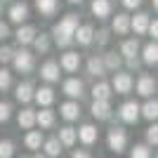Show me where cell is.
Returning <instances> with one entry per match:
<instances>
[{
	"mask_svg": "<svg viewBox=\"0 0 158 158\" xmlns=\"http://www.w3.org/2000/svg\"><path fill=\"white\" fill-rule=\"evenodd\" d=\"M78 28V14H66L59 24H54L52 28V35H54V43L59 47H69L73 43V33Z\"/></svg>",
	"mask_w": 158,
	"mask_h": 158,
	"instance_id": "6da1fadb",
	"label": "cell"
},
{
	"mask_svg": "<svg viewBox=\"0 0 158 158\" xmlns=\"http://www.w3.org/2000/svg\"><path fill=\"white\" fill-rule=\"evenodd\" d=\"M12 66H14V71H17V73H31L33 66H35L33 52H28V50H19V52H14Z\"/></svg>",
	"mask_w": 158,
	"mask_h": 158,
	"instance_id": "7a4b0ae2",
	"label": "cell"
},
{
	"mask_svg": "<svg viewBox=\"0 0 158 158\" xmlns=\"http://www.w3.org/2000/svg\"><path fill=\"white\" fill-rule=\"evenodd\" d=\"M127 146V132L123 127H111L109 130V149L113 153H123Z\"/></svg>",
	"mask_w": 158,
	"mask_h": 158,
	"instance_id": "3957f363",
	"label": "cell"
},
{
	"mask_svg": "<svg viewBox=\"0 0 158 158\" xmlns=\"http://www.w3.org/2000/svg\"><path fill=\"white\" fill-rule=\"evenodd\" d=\"M132 87H135V80H132L130 73H120V71L113 73L111 90H113L116 94H127V92H132Z\"/></svg>",
	"mask_w": 158,
	"mask_h": 158,
	"instance_id": "277c9868",
	"label": "cell"
},
{
	"mask_svg": "<svg viewBox=\"0 0 158 158\" xmlns=\"http://www.w3.org/2000/svg\"><path fill=\"white\" fill-rule=\"evenodd\" d=\"M153 92H156V80H153V76H149V73H142L137 78V94H142V97L151 99Z\"/></svg>",
	"mask_w": 158,
	"mask_h": 158,
	"instance_id": "5b68a950",
	"label": "cell"
},
{
	"mask_svg": "<svg viewBox=\"0 0 158 158\" xmlns=\"http://www.w3.org/2000/svg\"><path fill=\"white\" fill-rule=\"evenodd\" d=\"M118 116H120V120L123 123H137V118H139V104L137 102H125V104H120V109H118Z\"/></svg>",
	"mask_w": 158,
	"mask_h": 158,
	"instance_id": "8992f818",
	"label": "cell"
},
{
	"mask_svg": "<svg viewBox=\"0 0 158 158\" xmlns=\"http://www.w3.org/2000/svg\"><path fill=\"white\" fill-rule=\"evenodd\" d=\"M61 90H64V94H69L71 99H80L83 94H85V85H83V80H80V78H69V80H64Z\"/></svg>",
	"mask_w": 158,
	"mask_h": 158,
	"instance_id": "52a82bcc",
	"label": "cell"
},
{
	"mask_svg": "<svg viewBox=\"0 0 158 158\" xmlns=\"http://www.w3.org/2000/svg\"><path fill=\"white\" fill-rule=\"evenodd\" d=\"M61 69H59V64L54 59H50V61H45V64L40 66V78L45 80V83H57L59 80V76H61Z\"/></svg>",
	"mask_w": 158,
	"mask_h": 158,
	"instance_id": "ba28073f",
	"label": "cell"
},
{
	"mask_svg": "<svg viewBox=\"0 0 158 158\" xmlns=\"http://www.w3.org/2000/svg\"><path fill=\"white\" fill-rule=\"evenodd\" d=\"M7 17H10L12 24H19V26H21V24L28 19V5H26V2H14V5L10 7Z\"/></svg>",
	"mask_w": 158,
	"mask_h": 158,
	"instance_id": "9c48e42d",
	"label": "cell"
},
{
	"mask_svg": "<svg viewBox=\"0 0 158 158\" xmlns=\"http://www.w3.org/2000/svg\"><path fill=\"white\" fill-rule=\"evenodd\" d=\"M59 69H64L69 73H76L80 69V54L78 52H64L59 59Z\"/></svg>",
	"mask_w": 158,
	"mask_h": 158,
	"instance_id": "30bf717a",
	"label": "cell"
},
{
	"mask_svg": "<svg viewBox=\"0 0 158 158\" xmlns=\"http://www.w3.org/2000/svg\"><path fill=\"white\" fill-rule=\"evenodd\" d=\"M92 38H94V28L90 26V24L78 26V28H76V33H73V40H76L78 45H83V47L90 45V43H92Z\"/></svg>",
	"mask_w": 158,
	"mask_h": 158,
	"instance_id": "8fae6325",
	"label": "cell"
},
{
	"mask_svg": "<svg viewBox=\"0 0 158 158\" xmlns=\"http://www.w3.org/2000/svg\"><path fill=\"white\" fill-rule=\"evenodd\" d=\"M35 35H38V31H35V26H31V24L19 26V28H17V33H14V38H17L19 45H31Z\"/></svg>",
	"mask_w": 158,
	"mask_h": 158,
	"instance_id": "7c38bea8",
	"label": "cell"
},
{
	"mask_svg": "<svg viewBox=\"0 0 158 158\" xmlns=\"http://www.w3.org/2000/svg\"><path fill=\"white\" fill-rule=\"evenodd\" d=\"M149 21H151V19H149V14H144V12L135 14V17H130V31H135L137 35H144Z\"/></svg>",
	"mask_w": 158,
	"mask_h": 158,
	"instance_id": "4fadbf2b",
	"label": "cell"
},
{
	"mask_svg": "<svg viewBox=\"0 0 158 158\" xmlns=\"http://www.w3.org/2000/svg\"><path fill=\"white\" fill-rule=\"evenodd\" d=\"M76 137H78L83 144L90 146V144L97 142V127L90 125V123H87V125H80V130H76Z\"/></svg>",
	"mask_w": 158,
	"mask_h": 158,
	"instance_id": "5bb4252c",
	"label": "cell"
},
{
	"mask_svg": "<svg viewBox=\"0 0 158 158\" xmlns=\"http://www.w3.org/2000/svg\"><path fill=\"white\" fill-rule=\"evenodd\" d=\"M33 99H35L40 106H45V109H47V106L54 102V90H52V87H47V85L38 87V90H33Z\"/></svg>",
	"mask_w": 158,
	"mask_h": 158,
	"instance_id": "9a60e30c",
	"label": "cell"
},
{
	"mask_svg": "<svg viewBox=\"0 0 158 158\" xmlns=\"http://www.w3.org/2000/svg\"><path fill=\"white\" fill-rule=\"evenodd\" d=\"M14 97H17V102H19V104H28V102L33 99V85L28 83V80L19 83V85H17V90H14Z\"/></svg>",
	"mask_w": 158,
	"mask_h": 158,
	"instance_id": "2e32d148",
	"label": "cell"
},
{
	"mask_svg": "<svg viewBox=\"0 0 158 158\" xmlns=\"http://www.w3.org/2000/svg\"><path fill=\"white\" fill-rule=\"evenodd\" d=\"M90 111H92V116L97 120H109L111 118V104H109V102H92Z\"/></svg>",
	"mask_w": 158,
	"mask_h": 158,
	"instance_id": "e0dca14e",
	"label": "cell"
},
{
	"mask_svg": "<svg viewBox=\"0 0 158 158\" xmlns=\"http://www.w3.org/2000/svg\"><path fill=\"white\" fill-rule=\"evenodd\" d=\"M59 113L64 120H78L80 118V106L78 102H66V104L59 106Z\"/></svg>",
	"mask_w": 158,
	"mask_h": 158,
	"instance_id": "ac0fdd59",
	"label": "cell"
},
{
	"mask_svg": "<svg viewBox=\"0 0 158 158\" xmlns=\"http://www.w3.org/2000/svg\"><path fill=\"white\" fill-rule=\"evenodd\" d=\"M43 132L40 130H28L26 137H24V144H26V149H31V151H38L40 146H43Z\"/></svg>",
	"mask_w": 158,
	"mask_h": 158,
	"instance_id": "d6986e66",
	"label": "cell"
},
{
	"mask_svg": "<svg viewBox=\"0 0 158 158\" xmlns=\"http://www.w3.org/2000/svg\"><path fill=\"white\" fill-rule=\"evenodd\" d=\"M92 14L97 19L111 17V0H92Z\"/></svg>",
	"mask_w": 158,
	"mask_h": 158,
	"instance_id": "ffe728a7",
	"label": "cell"
},
{
	"mask_svg": "<svg viewBox=\"0 0 158 158\" xmlns=\"http://www.w3.org/2000/svg\"><path fill=\"white\" fill-rule=\"evenodd\" d=\"M142 61L149 64V66L158 64V45H156V40L149 43V45H144V50H142Z\"/></svg>",
	"mask_w": 158,
	"mask_h": 158,
	"instance_id": "44dd1931",
	"label": "cell"
},
{
	"mask_svg": "<svg viewBox=\"0 0 158 158\" xmlns=\"http://www.w3.org/2000/svg\"><path fill=\"white\" fill-rule=\"evenodd\" d=\"M139 116H144L146 120H156L158 118V102L156 99H146L144 104L139 106Z\"/></svg>",
	"mask_w": 158,
	"mask_h": 158,
	"instance_id": "7402d4cb",
	"label": "cell"
},
{
	"mask_svg": "<svg viewBox=\"0 0 158 158\" xmlns=\"http://www.w3.org/2000/svg\"><path fill=\"white\" fill-rule=\"evenodd\" d=\"M35 10H38L43 17H52V14L59 10V0H35Z\"/></svg>",
	"mask_w": 158,
	"mask_h": 158,
	"instance_id": "603a6c76",
	"label": "cell"
},
{
	"mask_svg": "<svg viewBox=\"0 0 158 158\" xmlns=\"http://www.w3.org/2000/svg\"><path fill=\"white\" fill-rule=\"evenodd\" d=\"M111 85H109V83H104V80H102V83H97V85L92 87V97H94V102H109V99H111Z\"/></svg>",
	"mask_w": 158,
	"mask_h": 158,
	"instance_id": "cb8c5ba5",
	"label": "cell"
},
{
	"mask_svg": "<svg viewBox=\"0 0 158 158\" xmlns=\"http://www.w3.org/2000/svg\"><path fill=\"white\" fill-rule=\"evenodd\" d=\"M137 52H139V40L137 38H130L120 45V57H125V59H135Z\"/></svg>",
	"mask_w": 158,
	"mask_h": 158,
	"instance_id": "d4e9b609",
	"label": "cell"
},
{
	"mask_svg": "<svg viewBox=\"0 0 158 158\" xmlns=\"http://www.w3.org/2000/svg\"><path fill=\"white\" fill-rule=\"evenodd\" d=\"M87 71L92 73L94 78H104L106 76V69H104V61H102V57H90V61H87Z\"/></svg>",
	"mask_w": 158,
	"mask_h": 158,
	"instance_id": "484cf974",
	"label": "cell"
},
{
	"mask_svg": "<svg viewBox=\"0 0 158 158\" xmlns=\"http://www.w3.org/2000/svg\"><path fill=\"white\" fill-rule=\"evenodd\" d=\"M17 123H19V127H24V130H31V127L35 125V111H33V109H24V111H19Z\"/></svg>",
	"mask_w": 158,
	"mask_h": 158,
	"instance_id": "4316f807",
	"label": "cell"
},
{
	"mask_svg": "<svg viewBox=\"0 0 158 158\" xmlns=\"http://www.w3.org/2000/svg\"><path fill=\"white\" fill-rule=\"evenodd\" d=\"M113 31L118 33V35L130 33V17H127V14H116V17H113Z\"/></svg>",
	"mask_w": 158,
	"mask_h": 158,
	"instance_id": "83f0119b",
	"label": "cell"
},
{
	"mask_svg": "<svg viewBox=\"0 0 158 158\" xmlns=\"http://www.w3.org/2000/svg\"><path fill=\"white\" fill-rule=\"evenodd\" d=\"M102 61H104V69H106V71H118L120 66H123V57H120V54H116V52L104 54V57H102Z\"/></svg>",
	"mask_w": 158,
	"mask_h": 158,
	"instance_id": "f1b7e54d",
	"label": "cell"
},
{
	"mask_svg": "<svg viewBox=\"0 0 158 158\" xmlns=\"http://www.w3.org/2000/svg\"><path fill=\"white\" fill-rule=\"evenodd\" d=\"M35 125H40V127H52L54 125V111H50V109L35 111Z\"/></svg>",
	"mask_w": 158,
	"mask_h": 158,
	"instance_id": "f546056e",
	"label": "cell"
},
{
	"mask_svg": "<svg viewBox=\"0 0 158 158\" xmlns=\"http://www.w3.org/2000/svg\"><path fill=\"white\" fill-rule=\"evenodd\" d=\"M43 149H45V156L47 158H57L61 153V144H59V139L57 137H50L43 142Z\"/></svg>",
	"mask_w": 158,
	"mask_h": 158,
	"instance_id": "4dcf8cb0",
	"label": "cell"
},
{
	"mask_svg": "<svg viewBox=\"0 0 158 158\" xmlns=\"http://www.w3.org/2000/svg\"><path fill=\"white\" fill-rule=\"evenodd\" d=\"M57 139H59L61 146H73V144H76V139H78V137H76V127H69V125L61 127Z\"/></svg>",
	"mask_w": 158,
	"mask_h": 158,
	"instance_id": "1f68e13d",
	"label": "cell"
},
{
	"mask_svg": "<svg viewBox=\"0 0 158 158\" xmlns=\"http://www.w3.org/2000/svg\"><path fill=\"white\" fill-rule=\"evenodd\" d=\"M31 45L35 47V52L47 54V52H50V35L40 33V35H35V38H33V43H31Z\"/></svg>",
	"mask_w": 158,
	"mask_h": 158,
	"instance_id": "d6a6232c",
	"label": "cell"
},
{
	"mask_svg": "<svg viewBox=\"0 0 158 158\" xmlns=\"http://www.w3.org/2000/svg\"><path fill=\"white\" fill-rule=\"evenodd\" d=\"M14 156V144L10 139H0V158H12Z\"/></svg>",
	"mask_w": 158,
	"mask_h": 158,
	"instance_id": "836d02e7",
	"label": "cell"
},
{
	"mask_svg": "<svg viewBox=\"0 0 158 158\" xmlns=\"http://www.w3.org/2000/svg\"><path fill=\"white\" fill-rule=\"evenodd\" d=\"M130 158H151V149H149L146 144H137L135 149H132Z\"/></svg>",
	"mask_w": 158,
	"mask_h": 158,
	"instance_id": "e575fe53",
	"label": "cell"
},
{
	"mask_svg": "<svg viewBox=\"0 0 158 158\" xmlns=\"http://www.w3.org/2000/svg\"><path fill=\"white\" fill-rule=\"evenodd\" d=\"M10 85H12V73L7 71V69H0V90L5 92Z\"/></svg>",
	"mask_w": 158,
	"mask_h": 158,
	"instance_id": "d590c367",
	"label": "cell"
},
{
	"mask_svg": "<svg viewBox=\"0 0 158 158\" xmlns=\"http://www.w3.org/2000/svg\"><path fill=\"white\" fill-rule=\"evenodd\" d=\"M146 142H149L151 146L158 144V125H156V123H153L151 127H146Z\"/></svg>",
	"mask_w": 158,
	"mask_h": 158,
	"instance_id": "8d00e7d4",
	"label": "cell"
},
{
	"mask_svg": "<svg viewBox=\"0 0 158 158\" xmlns=\"http://www.w3.org/2000/svg\"><path fill=\"white\" fill-rule=\"evenodd\" d=\"M10 116H12V104H7V102H0V123L10 120Z\"/></svg>",
	"mask_w": 158,
	"mask_h": 158,
	"instance_id": "74e56055",
	"label": "cell"
},
{
	"mask_svg": "<svg viewBox=\"0 0 158 158\" xmlns=\"http://www.w3.org/2000/svg\"><path fill=\"white\" fill-rule=\"evenodd\" d=\"M12 57H14V50H12L10 45H2V47H0V64L12 61Z\"/></svg>",
	"mask_w": 158,
	"mask_h": 158,
	"instance_id": "f35d334b",
	"label": "cell"
},
{
	"mask_svg": "<svg viewBox=\"0 0 158 158\" xmlns=\"http://www.w3.org/2000/svg\"><path fill=\"white\" fill-rule=\"evenodd\" d=\"M109 38H111V35H109V28H99V31L94 33L92 40H97V45H106V43H109Z\"/></svg>",
	"mask_w": 158,
	"mask_h": 158,
	"instance_id": "ab89813d",
	"label": "cell"
},
{
	"mask_svg": "<svg viewBox=\"0 0 158 158\" xmlns=\"http://www.w3.org/2000/svg\"><path fill=\"white\" fill-rule=\"evenodd\" d=\"M146 33H149V35H151L153 40L158 38V21L153 19V21H149V26H146Z\"/></svg>",
	"mask_w": 158,
	"mask_h": 158,
	"instance_id": "60d3db41",
	"label": "cell"
},
{
	"mask_svg": "<svg viewBox=\"0 0 158 158\" xmlns=\"http://www.w3.org/2000/svg\"><path fill=\"white\" fill-rule=\"evenodd\" d=\"M10 38V26H7L5 21H0V40Z\"/></svg>",
	"mask_w": 158,
	"mask_h": 158,
	"instance_id": "b9f144b4",
	"label": "cell"
},
{
	"mask_svg": "<svg viewBox=\"0 0 158 158\" xmlns=\"http://www.w3.org/2000/svg\"><path fill=\"white\" fill-rule=\"evenodd\" d=\"M144 2V0H123V7H127V10H135V7H139Z\"/></svg>",
	"mask_w": 158,
	"mask_h": 158,
	"instance_id": "7bdbcfd3",
	"label": "cell"
},
{
	"mask_svg": "<svg viewBox=\"0 0 158 158\" xmlns=\"http://www.w3.org/2000/svg\"><path fill=\"white\" fill-rule=\"evenodd\" d=\"M71 158H92V156H90V151H85V149H78V151H73Z\"/></svg>",
	"mask_w": 158,
	"mask_h": 158,
	"instance_id": "ee69618b",
	"label": "cell"
},
{
	"mask_svg": "<svg viewBox=\"0 0 158 158\" xmlns=\"http://www.w3.org/2000/svg\"><path fill=\"white\" fill-rule=\"evenodd\" d=\"M127 61V69H137V66H139V59H137V57H135V59H125Z\"/></svg>",
	"mask_w": 158,
	"mask_h": 158,
	"instance_id": "f6af8a7d",
	"label": "cell"
},
{
	"mask_svg": "<svg viewBox=\"0 0 158 158\" xmlns=\"http://www.w3.org/2000/svg\"><path fill=\"white\" fill-rule=\"evenodd\" d=\"M33 158H47V156H45V153H35Z\"/></svg>",
	"mask_w": 158,
	"mask_h": 158,
	"instance_id": "bcb514c9",
	"label": "cell"
},
{
	"mask_svg": "<svg viewBox=\"0 0 158 158\" xmlns=\"http://www.w3.org/2000/svg\"><path fill=\"white\" fill-rule=\"evenodd\" d=\"M69 2H73V5H80V2H83V0H69Z\"/></svg>",
	"mask_w": 158,
	"mask_h": 158,
	"instance_id": "7dc6e473",
	"label": "cell"
},
{
	"mask_svg": "<svg viewBox=\"0 0 158 158\" xmlns=\"http://www.w3.org/2000/svg\"><path fill=\"white\" fill-rule=\"evenodd\" d=\"M0 12H2V0H0Z\"/></svg>",
	"mask_w": 158,
	"mask_h": 158,
	"instance_id": "c3c4849f",
	"label": "cell"
}]
</instances>
